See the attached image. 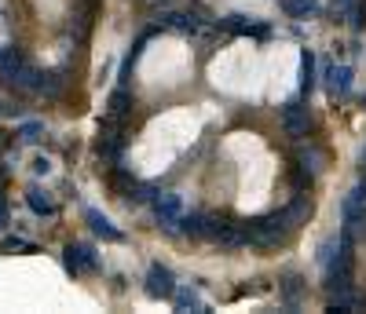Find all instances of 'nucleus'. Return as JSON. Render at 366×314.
<instances>
[{
    "instance_id": "obj_7",
    "label": "nucleus",
    "mask_w": 366,
    "mask_h": 314,
    "mask_svg": "<svg viewBox=\"0 0 366 314\" xmlns=\"http://www.w3.org/2000/svg\"><path fill=\"white\" fill-rule=\"evenodd\" d=\"M326 91H330V96H337V99H345L352 91V66L326 62Z\"/></svg>"
},
{
    "instance_id": "obj_28",
    "label": "nucleus",
    "mask_w": 366,
    "mask_h": 314,
    "mask_svg": "<svg viewBox=\"0 0 366 314\" xmlns=\"http://www.w3.org/2000/svg\"><path fill=\"white\" fill-rule=\"evenodd\" d=\"M355 191H359V194L366 198V172H362V179H359V186H355Z\"/></svg>"
},
{
    "instance_id": "obj_24",
    "label": "nucleus",
    "mask_w": 366,
    "mask_h": 314,
    "mask_svg": "<svg viewBox=\"0 0 366 314\" xmlns=\"http://www.w3.org/2000/svg\"><path fill=\"white\" fill-rule=\"evenodd\" d=\"M19 248H29V241H22V238H8L4 241V253H19Z\"/></svg>"
},
{
    "instance_id": "obj_21",
    "label": "nucleus",
    "mask_w": 366,
    "mask_h": 314,
    "mask_svg": "<svg viewBox=\"0 0 366 314\" xmlns=\"http://www.w3.org/2000/svg\"><path fill=\"white\" fill-rule=\"evenodd\" d=\"M282 293H286V303L297 307V296H300V278L297 274H286L282 278Z\"/></svg>"
},
{
    "instance_id": "obj_26",
    "label": "nucleus",
    "mask_w": 366,
    "mask_h": 314,
    "mask_svg": "<svg viewBox=\"0 0 366 314\" xmlns=\"http://www.w3.org/2000/svg\"><path fill=\"white\" fill-rule=\"evenodd\" d=\"M0 227H8V201H4V194H0Z\"/></svg>"
},
{
    "instance_id": "obj_6",
    "label": "nucleus",
    "mask_w": 366,
    "mask_h": 314,
    "mask_svg": "<svg viewBox=\"0 0 366 314\" xmlns=\"http://www.w3.org/2000/svg\"><path fill=\"white\" fill-rule=\"evenodd\" d=\"M179 216H183L179 194H158V198H154V219H158L162 227H176Z\"/></svg>"
},
{
    "instance_id": "obj_25",
    "label": "nucleus",
    "mask_w": 366,
    "mask_h": 314,
    "mask_svg": "<svg viewBox=\"0 0 366 314\" xmlns=\"http://www.w3.org/2000/svg\"><path fill=\"white\" fill-rule=\"evenodd\" d=\"M352 4H355V0H333V11H337V15H345Z\"/></svg>"
},
{
    "instance_id": "obj_1",
    "label": "nucleus",
    "mask_w": 366,
    "mask_h": 314,
    "mask_svg": "<svg viewBox=\"0 0 366 314\" xmlns=\"http://www.w3.org/2000/svg\"><path fill=\"white\" fill-rule=\"evenodd\" d=\"M290 219L282 212H271V216H260V219H246V234H249V245H260V248H279L286 238H290Z\"/></svg>"
},
{
    "instance_id": "obj_8",
    "label": "nucleus",
    "mask_w": 366,
    "mask_h": 314,
    "mask_svg": "<svg viewBox=\"0 0 366 314\" xmlns=\"http://www.w3.org/2000/svg\"><path fill=\"white\" fill-rule=\"evenodd\" d=\"M179 223H183V234L202 238V241H212V227H217V216L194 212V216H179Z\"/></svg>"
},
{
    "instance_id": "obj_4",
    "label": "nucleus",
    "mask_w": 366,
    "mask_h": 314,
    "mask_svg": "<svg viewBox=\"0 0 366 314\" xmlns=\"http://www.w3.org/2000/svg\"><path fill=\"white\" fill-rule=\"evenodd\" d=\"M282 128L293 136V139H304L312 128V121H308V106H300V99H290L282 106Z\"/></svg>"
},
{
    "instance_id": "obj_30",
    "label": "nucleus",
    "mask_w": 366,
    "mask_h": 314,
    "mask_svg": "<svg viewBox=\"0 0 366 314\" xmlns=\"http://www.w3.org/2000/svg\"><path fill=\"white\" fill-rule=\"evenodd\" d=\"M0 55H4V48H0Z\"/></svg>"
},
{
    "instance_id": "obj_12",
    "label": "nucleus",
    "mask_w": 366,
    "mask_h": 314,
    "mask_svg": "<svg viewBox=\"0 0 366 314\" xmlns=\"http://www.w3.org/2000/svg\"><path fill=\"white\" fill-rule=\"evenodd\" d=\"M63 84H66V77H63V74L48 70V74H37V84H34V91H37V96H48V99H55V96H63Z\"/></svg>"
},
{
    "instance_id": "obj_19",
    "label": "nucleus",
    "mask_w": 366,
    "mask_h": 314,
    "mask_svg": "<svg viewBox=\"0 0 366 314\" xmlns=\"http://www.w3.org/2000/svg\"><path fill=\"white\" fill-rule=\"evenodd\" d=\"M297 165H300V168H312V172H322V153H319V150H300Z\"/></svg>"
},
{
    "instance_id": "obj_3",
    "label": "nucleus",
    "mask_w": 366,
    "mask_h": 314,
    "mask_svg": "<svg viewBox=\"0 0 366 314\" xmlns=\"http://www.w3.org/2000/svg\"><path fill=\"white\" fill-rule=\"evenodd\" d=\"M63 263H66L70 274H92L99 267V256H96V248H92V245H66Z\"/></svg>"
},
{
    "instance_id": "obj_23",
    "label": "nucleus",
    "mask_w": 366,
    "mask_h": 314,
    "mask_svg": "<svg viewBox=\"0 0 366 314\" xmlns=\"http://www.w3.org/2000/svg\"><path fill=\"white\" fill-rule=\"evenodd\" d=\"M0 113H4V117H22V106H19L15 99H4V96H0Z\"/></svg>"
},
{
    "instance_id": "obj_16",
    "label": "nucleus",
    "mask_w": 366,
    "mask_h": 314,
    "mask_svg": "<svg viewBox=\"0 0 366 314\" xmlns=\"http://www.w3.org/2000/svg\"><path fill=\"white\" fill-rule=\"evenodd\" d=\"M169 300H176L179 310H205V303H202V296H198L194 289H172Z\"/></svg>"
},
{
    "instance_id": "obj_31",
    "label": "nucleus",
    "mask_w": 366,
    "mask_h": 314,
    "mask_svg": "<svg viewBox=\"0 0 366 314\" xmlns=\"http://www.w3.org/2000/svg\"><path fill=\"white\" fill-rule=\"evenodd\" d=\"M362 161H366V157H362Z\"/></svg>"
},
{
    "instance_id": "obj_11",
    "label": "nucleus",
    "mask_w": 366,
    "mask_h": 314,
    "mask_svg": "<svg viewBox=\"0 0 366 314\" xmlns=\"http://www.w3.org/2000/svg\"><path fill=\"white\" fill-rule=\"evenodd\" d=\"M129 110H132V96H129V88H125V84H117V88H114V96H110V103H107V117L125 121Z\"/></svg>"
},
{
    "instance_id": "obj_29",
    "label": "nucleus",
    "mask_w": 366,
    "mask_h": 314,
    "mask_svg": "<svg viewBox=\"0 0 366 314\" xmlns=\"http://www.w3.org/2000/svg\"><path fill=\"white\" fill-rule=\"evenodd\" d=\"M143 4H147V8H162V4H165V0H143Z\"/></svg>"
},
{
    "instance_id": "obj_9",
    "label": "nucleus",
    "mask_w": 366,
    "mask_h": 314,
    "mask_svg": "<svg viewBox=\"0 0 366 314\" xmlns=\"http://www.w3.org/2000/svg\"><path fill=\"white\" fill-rule=\"evenodd\" d=\"M282 216L290 219V227H300V223H308V216H312V201L304 191H297V198L282 208Z\"/></svg>"
},
{
    "instance_id": "obj_17",
    "label": "nucleus",
    "mask_w": 366,
    "mask_h": 314,
    "mask_svg": "<svg viewBox=\"0 0 366 314\" xmlns=\"http://www.w3.org/2000/svg\"><path fill=\"white\" fill-rule=\"evenodd\" d=\"M162 26L179 29V34H198V22H194L191 15H183V11H169V15L162 19Z\"/></svg>"
},
{
    "instance_id": "obj_15",
    "label": "nucleus",
    "mask_w": 366,
    "mask_h": 314,
    "mask_svg": "<svg viewBox=\"0 0 366 314\" xmlns=\"http://www.w3.org/2000/svg\"><path fill=\"white\" fill-rule=\"evenodd\" d=\"M312 88H315V55L304 48L300 51V96H308Z\"/></svg>"
},
{
    "instance_id": "obj_10",
    "label": "nucleus",
    "mask_w": 366,
    "mask_h": 314,
    "mask_svg": "<svg viewBox=\"0 0 366 314\" xmlns=\"http://www.w3.org/2000/svg\"><path fill=\"white\" fill-rule=\"evenodd\" d=\"M84 219L92 223V231H96L99 238H107V241H121V238H125V234H121V231L110 223V219H107L99 208H84Z\"/></svg>"
},
{
    "instance_id": "obj_18",
    "label": "nucleus",
    "mask_w": 366,
    "mask_h": 314,
    "mask_svg": "<svg viewBox=\"0 0 366 314\" xmlns=\"http://www.w3.org/2000/svg\"><path fill=\"white\" fill-rule=\"evenodd\" d=\"M44 136V124L41 121H26L22 128H19V143H37Z\"/></svg>"
},
{
    "instance_id": "obj_22",
    "label": "nucleus",
    "mask_w": 366,
    "mask_h": 314,
    "mask_svg": "<svg viewBox=\"0 0 366 314\" xmlns=\"http://www.w3.org/2000/svg\"><path fill=\"white\" fill-rule=\"evenodd\" d=\"M345 15H348L352 29H362V26H366V0H355V4H352Z\"/></svg>"
},
{
    "instance_id": "obj_20",
    "label": "nucleus",
    "mask_w": 366,
    "mask_h": 314,
    "mask_svg": "<svg viewBox=\"0 0 366 314\" xmlns=\"http://www.w3.org/2000/svg\"><path fill=\"white\" fill-rule=\"evenodd\" d=\"M110 183H114V191H117V194H129L136 179H132L125 168H117V165H114V176H110Z\"/></svg>"
},
{
    "instance_id": "obj_5",
    "label": "nucleus",
    "mask_w": 366,
    "mask_h": 314,
    "mask_svg": "<svg viewBox=\"0 0 366 314\" xmlns=\"http://www.w3.org/2000/svg\"><path fill=\"white\" fill-rule=\"evenodd\" d=\"M172 289H176V278H172V270H169V267L154 263V267L147 270V296H154V300H169V296H172Z\"/></svg>"
},
{
    "instance_id": "obj_13",
    "label": "nucleus",
    "mask_w": 366,
    "mask_h": 314,
    "mask_svg": "<svg viewBox=\"0 0 366 314\" xmlns=\"http://www.w3.org/2000/svg\"><path fill=\"white\" fill-rule=\"evenodd\" d=\"M279 8H282L290 19H312V15L322 11L319 0H279Z\"/></svg>"
},
{
    "instance_id": "obj_14",
    "label": "nucleus",
    "mask_w": 366,
    "mask_h": 314,
    "mask_svg": "<svg viewBox=\"0 0 366 314\" xmlns=\"http://www.w3.org/2000/svg\"><path fill=\"white\" fill-rule=\"evenodd\" d=\"M26 205L34 208L37 216H55V201H51L48 191H41V186H29L26 191Z\"/></svg>"
},
{
    "instance_id": "obj_2",
    "label": "nucleus",
    "mask_w": 366,
    "mask_h": 314,
    "mask_svg": "<svg viewBox=\"0 0 366 314\" xmlns=\"http://www.w3.org/2000/svg\"><path fill=\"white\" fill-rule=\"evenodd\" d=\"M341 212H345V234H348L352 241H362V238H366V198H362L359 191H352V194L345 198Z\"/></svg>"
},
{
    "instance_id": "obj_27",
    "label": "nucleus",
    "mask_w": 366,
    "mask_h": 314,
    "mask_svg": "<svg viewBox=\"0 0 366 314\" xmlns=\"http://www.w3.org/2000/svg\"><path fill=\"white\" fill-rule=\"evenodd\" d=\"M48 168H51V165H48V161H44V157H37V161H34V172H41V176H44V172H48Z\"/></svg>"
}]
</instances>
